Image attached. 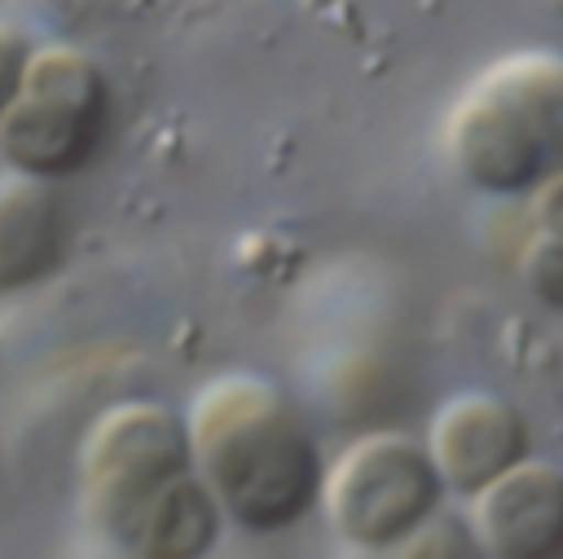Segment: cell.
Returning <instances> with one entry per match:
<instances>
[{
	"instance_id": "obj_5",
	"label": "cell",
	"mask_w": 563,
	"mask_h": 559,
	"mask_svg": "<svg viewBox=\"0 0 563 559\" xmlns=\"http://www.w3.org/2000/svg\"><path fill=\"white\" fill-rule=\"evenodd\" d=\"M444 493L427 440L409 431H369L325 467L321 511L352 550L387 555L444 511Z\"/></svg>"
},
{
	"instance_id": "obj_14",
	"label": "cell",
	"mask_w": 563,
	"mask_h": 559,
	"mask_svg": "<svg viewBox=\"0 0 563 559\" xmlns=\"http://www.w3.org/2000/svg\"><path fill=\"white\" fill-rule=\"evenodd\" d=\"M550 9H554V18H563V0H545Z\"/></svg>"
},
{
	"instance_id": "obj_9",
	"label": "cell",
	"mask_w": 563,
	"mask_h": 559,
	"mask_svg": "<svg viewBox=\"0 0 563 559\" xmlns=\"http://www.w3.org/2000/svg\"><path fill=\"white\" fill-rule=\"evenodd\" d=\"M224 511L198 471L176 480L141 519L132 537V559H207L224 533Z\"/></svg>"
},
{
	"instance_id": "obj_13",
	"label": "cell",
	"mask_w": 563,
	"mask_h": 559,
	"mask_svg": "<svg viewBox=\"0 0 563 559\" xmlns=\"http://www.w3.org/2000/svg\"><path fill=\"white\" fill-rule=\"evenodd\" d=\"M532 233L563 238V172L532 194Z\"/></svg>"
},
{
	"instance_id": "obj_8",
	"label": "cell",
	"mask_w": 563,
	"mask_h": 559,
	"mask_svg": "<svg viewBox=\"0 0 563 559\" xmlns=\"http://www.w3.org/2000/svg\"><path fill=\"white\" fill-rule=\"evenodd\" d=\"M66 255V202L57 185L0 172V291H26Z\"/></svg>"
},
{
	"instance_id": "obj_6",
	"label": "cell",
	"mask_w": 563,
	"mask_h": 559,
	"mask_svg": "<svg viewBox=\"0 0 563 559\" xmlns=\"http://www.w3.org/2000/svg\"><path fill=\"white\" fill-rule=\"evenodd\" d=\"M427 449L449 493L479 497L488 484L532 458V427L519 405L493 392L449 396L427 431Z\"/></svg>"
},
{
	"instance_id": "obj_3",
	"label": "cell",
	"mask_w": 563,
	"mask_h": 559,
	"mask_svg": "<svg viewBox=\"0 0 563 559\" xmlns=\"http://www.w3.org/2000/svg\"><path fill=\"white\" fill-rule=\"evenodd\" d=\"M110 79L75 44L31 53L18 101L0 123V167L62 185L101 154L110 132Z\"/></svg>"
},
{
	"instance_id": "obj_2",
	"label": "cell",
	"mask_w": 563,
	"mask_h": 559,
	"mask_svg": "<svg viewBox=\"0 0 563 559\" xmlns=\"http://www.w3.org/2000/svg\"><path fill=\"white\" fill-rule=\"evenodd\" d=\"M449 167L488 198H532L563 172V53H515L488 66L444 128Z\"/></svg>"
},
{
	"instance_id": "obj_12",
	"label": "cell",
	"mask_w": 563,
	"mask_h": 559,
	"mask_svg": "<svg viewBox=\"0 0 563 559\" xmlns=\"http://www.w3.org/2000/svg\"><path fill=\"white\" fill-rule=\"evenodd\" d=\"M31 44L18 26L0 22V123L9 114V106L18 101V88H22V75H26V62H31Z\"/></svg>"
},
{
	"instance_id": "obj_7",
	"label": "cell",
	"mask_w": 563,
	"mask_h": 559,
	"mask_svg": "<svg viewBox=\"0 0 563 559\" xmlns=\"http://www.w3.org/2000/svg\"><path fill=\"white\" fill-rule=\"evenodd\" d=\"M471 524L488 559H563V467L528 458L471 497Z\"/></svg>"
},
{
	"instance_id": "obj_10",
	"label": "cell",
	"mask_w": 563,
	"mask_h": 559,
	"mask_svg": "<svg viewBox=\"0 0 563 559\" xmlns=\"http://www.w3.org/2000/svg\"><path fill=\"white\" fill-rule=\"evenodd\" d=\"M383 559H488V550L466 515L440 511L418 533H409L400 546H391Z\"/></svg>"
},
{
	"instance_id": "obj_11",
	"label": "cell",
	"mask_w": 563,
	"mask_h": 559,
	"mask_svg": "<svg viewBox=\"0 0 563 559\" xmlns=\"http://www.w3.org/2000/svg\"><path fill=\"white\" fill-rule=\"evenodd\" d=\"M519 277L528 286V295L563 317V238H545L532 233L523 255H519Z\"/></svg>"
},
{
	"instance_id": "obj_4",
	"label": "cell",
	"mask_w": 563,
	"mask_h": 559,
	"mask_svg": "<svg viewBox=\"0 0 563 559\" xmlns=\"http://www.w3.org/2000/svg\"><path fill=\"white\" fill-rule=\"evenodd\" d=\"M189 471V423L158 401H119L92 418L79 445L84 515L106 541L132 550L145 511Z\"/></svg>"
},
{
	"instance_id": "obj_1",
	"label": "cell",
	"mask_w": 563,
	"mask_h": 559,
	"mask_svg": "<svg viewBox=\"0 0 563 559\" xmlns=\"http://www.w3.org/2000/svg\"><path fill=\"white\" fill-rule=\"evenodd\" d=\"M185 423L194 471L233 528L273 537L321 506L325 458L317 431L277 383L224 374L194 396Z\"/></svg>"
}]
</instances>
